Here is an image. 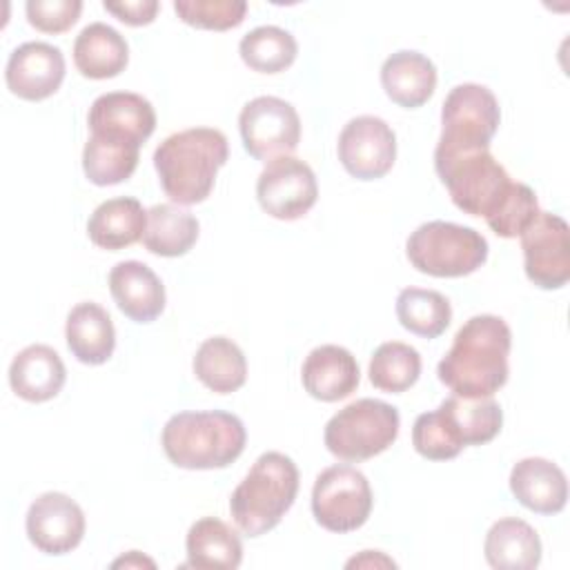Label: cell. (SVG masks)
<instances>
[{
    "instance_id": "obj_29",
    "label": "cell",
    "mask_w": 570,
    "mask_h": 570,
    "mask_svg": "<svg viewBox=\"0 0 570 570\" xmlns=\"http://www.w3.org/2000/svg\"><path fill=\"white\" fill-rule=\"evenodd\" d=\"M198 229L200 225L191 212L171 203H158L147 209L142 245L156 256L176 258L196 245Z\"/></svg>"
},
{
    "instance_id": "obj_6",
    "label": "cell",
    "mask_w": 570,
    "mask_h": 570,
    "mask_svg": "<svg viewBox=\"0 0 570 570\" xmlns=\"http://www.w3.org/2000/svg\"><path fill=\"white\" fill-rule=\"evenodd\" d=\"M434 169L452 203L470 216L490 218L514 185L490 147L434 151Z\"/></svg>"
},
{
    "instance_id": "obj_24",
    "label": "cell",
    "mask_w": 570,
    "mask_h": 570,
    "mask_svg": "<svg viewBox=\"0 0 570 570\" xmlns=\"http://www.w3.org/2000/svg\"><path fill=\"white\" fill-rule=\"evenodd\" d=\"M147 227V212L140 200L129 196H118L100 203L87 220L89 240L109 252L125 249L142 240Z\"/></svg>"
},
{
    "instance_id": "obj_12",
    "label": "cell",
    "mask_w": 570,
    "mask_h": 570,
    "mask_svg": "<svg viewBox=\"0 0 570 570\" xmlns=\"http://www.w3.org/2000/svg\"><path fill=\"white\" fill-rule=\"evenodd\" d=\"M519 238L530 283L559 289L570 281V229L559 214L539 212Z\"/></svg>"
},
{
    "instance_id": "obj_9",
    "label": "cell",
    "mask_w": 570,
    "mask_h": 570,
    "mask_svg": "<svg viewBox=\"0 0 570 570\" xmlns=\"http://www.w3.org/2000/svg\"><path fill=\"white\" fill-rule=\"evenodd\" d=\"M501 122L497 96L476 82L450 89L441 107V136L434 151H461L490 147Z\"/></svg>"
},
{
    "instance_id": "obj_16",
    "label": "cell",
    "mask_w": 570,
    "mask_h": 570,
    "mask_svg": "<svg viewBox=\"0 0 570 570\" xmlns=\"http://www.w3.org/2000/svg\"><path fill=\"white\" fill-rule=\"evenodd\" d=\"M27 537L45 554H67L85 537L82 508L65 492H42L27 510Z\"/></svg>"
},
{
    "instance_id": "obj_18",
    "label": "cell",
    "mask_w": 570,
    "mask_h": 570,
    "mask_svg": "<svg viewBox=\"0 0 570 570\" xmlns=\"http://www.w3.org/2000/svg\"><path fill=\"white\" fill-rule=\"evenodd\" d=\"M109 292L118 309L134 323H151L165 309V285L140 261H120L109 272Z\"/></svg>"
},
{
    "instance_id": "obj_28",
    "label": "cell",
    "mask_w": 570,
    "mask_h": 570,
    "mask_svg": "<svg viewBox=\"0 0 570 570\" xmlns=\"http://www.w3.org/2000/svg\"><path fill=\"white\" fill-rule=\"evenodd\" d=\"M196 379L216 394H232L245 385L247 361L243 350L227 336L205 338L194 354Z\"/></svg>"
},
{
    "instance_id": "obj_19",
    "label": "cell",
    "mask_w": 570,
    "mask_h": 570,
    "mask_svg": "<svg viewBox=\"0 0 570 570\" xmlns=\"http://www.w3.org/2000/svg\"><path fill=\"white\" fill-rule=\"evenodd\" d=\"M301 381L309 396L334 403L358 387L361 370L350 350L341 345H318L305 356Z\"/></svg>"
},
{
    "instance_id": "obj_21",
    "label": "cell",
    "mask_w": 570,
    "mask_h": 570,
    "mask_svg": "<svg viewBox=\"0 0 570 570\" xmlns=\"http://www.w3.org/2000/svg\"><path fill=\"white\" fill-rule=\"evenodd\" d=\"M67 370L58 352L45 343H33L20 350L9 365L11 390L29 401L45 403L62 390Z\"/></svg>"
},
{
    "instance_id": "obj_22",
    "label": "cell",
    "mask_w": 570,
    "mask_h": 570,
    "mask_svg": "<svg viewBox=\"0 0 570 570\" xmlns=\"http://www.w3.org/2000/svg\"><path fill=\"white\" fill-rule=\"evenodd\" d=\"M381 85L392 102L416 109L430 100L436 89L434 62L412 49H401L385 58L381 67Z\"/></svg>"
},
{
    "instance_id": "obj_32",
    "label": "cell",
    "mask_w": 570,
    "mask_h": 570,
    "mask_svg": "<svg viewBox=\"0 0 570 570\" xmlns=\"http://www.w3.org/2000/svg\"><path fill=\"white\" fill-rule=\"evenodd\" d=\"M370 383L390 394L410 390L421 376V354L401 341L381 343L370 358Z\"/></svg>"
},
{
    "instance_id": "obj_34",
    "label": "cell",
    "mask_w": 570,
    "mask_h": 570,
    "mask_svg": "<svg viewBox=\"0 0 570 570\" xmlns=\"http://www.w3.org/2000/svg\"><path fill=\"white\" fill-rule=\"evenodd\" d=\"M174 11L178 18L196 29L227 31L245 20V0H176Z\"/></svg>"
},
{
    "instance_id": "obj_20",
    "label": "cell",
    "mask_w": 570,
    "mask_h": 570,
    "mask_svg": "<svg viewBox=\"0 0 570 570\" xmlns=\"http://www.w3.org/2000/svg\"><path fill=\"white\" fill-rule=\"evenodd\" d=\"M510 492L523 508L537 514H557L566 508L568 481L557 463L541 456H528L514 463L510 472Z\"/></svg>"
},
{
    "instance_id": "obj_1",
    "label": "cell",
    "mask_w": 570,
    "mask_h": 570,
    "mask_svg": "<svg viewBox=\"0 0 570 570\" xmlns=\"http://www.w3.org/2000/svg\"><path fill=\"white\" fill-rule=\"evenodd\" d=\"M510 347L508 323L494 314H476L459 327L452 347L439 361V381L456 396H492L508 381Z\"/></svg>"
},
{
    "instance_id": "obj_4",
    "label": "cell",
    "mask_w": 570,
    "mask_h": 570,
    "mask_svg": "<svg viewBox=\"0 0 570 570\" xmlns=\"http://www.w3.org/2000/svg\"><path fill=\"white\" fill-rule=\"evenodd\" d=\"M160 443L176 468L218 470L243 454L247 432L232 412H178L165 423Z\"/></svg>"
},
{
    "instance_id": "obj_11",
    "label": "cell",
    "mask_w": 570,
    "mask_h": 570,
    "mask_svg": "<svg viewBox=\"0 0 570 570\" xmlns=\"http://www.w3.org/2000/svg\"><path fill=\"white\" fill-rule=\"evenodd\" d=\"M238 129L245 151L265 165L292 156L301 140V118L296 109L276 96L249 100L240 109Z\"/></svg>"
},
{
    "instance_id": "obj_7",
    "label": "cell",
    "mask_w": 570,
    "mask_h": 570,
    "mask_svg": "<svg viewBox=\"0 0 570 570\" xmlns=\"http://www.w3.org/2000/svg\"><path fill=\"white\" fill-rule=\"evenodd\" d=\"M405 254L412 267L421 274L459 278L476 272L485 263L488 240L472 227L448 220H430L410 234Z\"/></svg>"
},
{
    "instance_id": "obj_13",
    "label": "cell",
    "mask_w": 570,
    "mask_h": 570,
    "mask_svg": "<svg viewBox=\"0 0 570 570\" xmlns=\"http://www.w3.org/2000/svg\"><path fill=\"white\" fill-rule=\"evenodd\" d=\"M256 198L265 214L278 220L303 218L318 198V183L312 167L294 156L265 165L256 180Z\"/></svg>"
},
{
    "instance_id": "obj_33",
    "label": "cell",
    "mask_w": 570,
    "mask_h": 570,
    "mask_svg": "<svg viewBox=\"0 0 570 570\" xmlns=\"http://www.w3.org/2000/svg\"><path fill=\"white\" fill-rule=\"evenodd\" d=\"M138 158L140 149L122 147L89 136L82 149V171L89 178V183L98 187L118 185L136 171Z\"/></svg>"
},
{
    "instance_id": "obj_39",
    "label": "cell",
    "mask_w": 570,
    "mask_h": 570,
    "mask_svg": "<svg viewBox=\"0 0 570 570\" xmlns=\"http://www.w3.org/2000/svg\"><path fill=\"white\" fill-rule=\"evenodd\" d=\"M111 566H114V568H118V566H125V568H129V566H149V568H154L156 563H154L151 559L142 557L138 550H131L127 557H120V559H116Z\"/></svg>"
},
{
    "instance_id": "obj_3",
    "label": "cell",
    "mask_w": 570,
    "mask_h": 570,
    "mask_svg": "<svg viewBox=\"0 0 570 570\" xmlns=\"http://www.w3.org/2000/svg\"><path fill=\"white\" fill-rule=\"evenodd\" d=\"M503 425V410L492 396L445 399L436 410L423 412L412 425L414 450L430 461L454 459L468 445L492 441Z\"/></svg>"
},
{
    "instance_id": "obj_26",
    "label": "cell",
    "mask_w": 570,
    "mask_h": 570,
    "mask_svg": "<svg viewBox=\"0 0 570 570\" xmlns=\"http://www.w3.org/2000/svg\"><path fill=\"white\" fill-rule=\"evenodd\" d=\"M129 60L127 40L105 22L87 24L73 42V65L91 80H107L125 71Z\"/></svg>"
},
{
    "instance_id": "obj_23",
    "label": "cell",
    "mask_w": 570,
    "mask_h": 570,
    "mask_svg": "<svg viewBox=\"0 0 570 570\" xmlns=\"http://www.w3.org/2000/svg\"><path fill=\"white\" fill-rule=\"evenodd\" d=\"M69 352L85 365H102L116 347V330L105 307L94 301L71 307L65 325Z\"/></svg>"
},
{
    "instance_id": "obj_36",
    "label": "cell",
    "mask_w": 570,
    "mask_h": 570,
    "mask_svg": "<svg viewBox=\"0 0 570 570\" xmlns=\"http://www.w3.org/2000/svg\"><path fill=\"white\" fill-rule=\"evenodd\" d=\"M27 20L42 33H62L76 24L82 11L80 0H29Z\"/></svg>"
},
{
    "instance_id": "obj_35",
    "label": "cell",
    "mask_w": 570,
    "mask_h": 570,
    "mask_svg": "<svg viewBox=\"0 0 570 570\" xmlns=\"http://www.w3.org/2000/svg\"><path fill=\"white\" fill-rule=\"evenodd\" d=\"M539 212L537 194L525 183H514L503 203L490 218H485V223L497 236L517 238L528 229Z\"/></svg>"
},
{
    "instance_id": "obj_17",
    "label": "cell",
    "mask_w": 570,
    "mask_h": 570,
    "mask_svg": "<svg viewBox=\"0 0 570 570\" xmlns=\"http://www.w3.org/2000/svg\"><path fill=\"white\" fill-rule=\"evenodd\" d=\"M4 80L13 96L22 100H45L53 96L65 80V56L49 42H24L11 51Z\"/></svg>"
},
{
    "instance_id": "obj_8",
    "label": "cell",
    "mask_w": 570,
    "mask_h": 570,
    "mask_svg": "<svg viewBox=\"0 0 570 570\" xmlns=\"http://www.w3.org/2000/svg\"><path fill=\"white\" fill-rule=\"evenodd\" d=\"M399 410L379 399H358L325 425V448L341 461L361 463L385 452L399 436Z\"/></svg>"
},
{
    "instance_id": "obj_25",
    "label": "cell",
    "mask_w": 570,
    "mask_h": 570,
    "mask_svg": "<svg viewBox=\"0 0 570 570\" xmlns=\"http://www.w3.org/2000/svg\"><path fill=\"white\" fill-rule=\"evenodd\" d=\"M483 552L497 570H532L541 563V539L528 521L505 517L490 525Z\"/></svg>"
},
{
    "instance_id": "obj_14",
    "label": "cell",
    "mask_w": 570,
    "mask_h": 570,
    "mask_svg": "<svg viewBox=\"0 0 570 570\" xmlns=\"http://www.w3.org/2000/svg\"><path fill=\"white\" fill-rule=\"evenodd\" d=\"M87 125L94 138L140 149L156 129V111L140 94L109 91L91 102Z\"/></svg>"
},
{
    "instance_id": "obj_30",
    "label": "cell",
    "mask_w": 570,
    "mask_h": 570,
    "mask_svg": "<svg viewBox=\"0 0 570 570\" xmlns=\"http://www.w3.org/2000/svg\"><path fill=\"white\" fill-rule=\"evenodd\" d=\"M396 318L407 332L423 338H436L448 330L452 307L436 289L405 287L396 296Z\"/></svg>"
},
{
    "instance_id": "obj_38",
    "label": "cell",
    "mask_w": 570,
    "mask_h": 570,
    "mask_svg": "<svg viewBox=\"0 0 570 570\" xmlns=\"http://www.w3.org/2000/svg\"><path fill=\"white\" fill-rule=\"evenodd\" d=\"M347 568H363V566H387V568H396V563L392 561V559H387L383 552H379V550H363V554H358V557H352L347 563H345Z\"/></svg>"
},
{
    "instance_id": "obj_5",
    "label": "cell",
    "mask_w": 570,
    "mask_h": 570,
    "mask_svg": "<svg viewBox=\"0 0 570 570\" xmlns=\"http://www.w3.org/2000/svg\"><path fill=\"white\" fill-rule=\"evenodd\" d=\"M298 494V468L283 452L261 454L229 499L236 528L247 537L274 530Z\"/></svg>"
},
{
    "instance_id": "obj_2",
    "label": "cell",
    "mask_w": 570,
    "mask_h": 570,
    "mask_svg": "<svg viewBox=\"0 0 570 570\" xmlns=\"http://www.w3.org/2000/svg\"><path fill=\"white\" fill-rule=\"evenodd\" d=\"M229 145L220 129L191 127L167 136L154 151L160 187L176 205L203 203L227 163Z\"/></svg>"
},
{
    "instance_id": "obj_37",
    "label": "cell",
    "mask_w": 570,
    "mask_h": 570,
    "mask_svg": "<svg viewBox=\"0 0 570 570\" xmlns=\"http://www.w3.org/2000/svg\"><path fill=\"white\" fill-rule=\"evenodd\" d=\"M105 11L114 13L120 22L129 27H142L154 22L158 13V2L156 0H122V2H102Z\"/></svg>"
},
{
    "instance_id": "obj_10",
    "label": "cell",
    "mask_w": 570,
    "mask_h": 570,
    "mask_svg": "<svg viewBox=\"0 0 570 570\" xmlns=\"http://www.w3.org/2000/svg\"><path fill=\"white\" fill-rule=\"evenodd\" d=\"M367 476L352 465L325 468L312 488V514L330 532H352L365 525L372 512Z\"/></svg>"
},
{
    "instance_id": "obj_31",
    "label": "cell",
    "mask_w": 570,
    "mask_h": 570,
    "mask_svg": "<svg viewBox=\"0 0 570 570\" xmlns=\"http://www.w3.org/2000/svg\"><path fill=\"white\" fill-rule=\"evenodd\" d=\"M238 53L249 69L258 73H278L292 67L298 45L289 31L274 24H263L240 38Z\"/></svg>"
},
{
    "instance_id": "obj_27",
    "label": "cell",
    "mask_w": 570,
    "mask_h": 570,
    "mask_svg": "<svg viewBox=\"0 0 570 570\" xmlns=\"http://www.w3.org/2000/svg\"><path fill=\"white\" fill-rule=\"evenodd\" d=\"M187 563L189 568L205 570H236L243 561V543L236 530L216 517H203L191 523L187 539Z\"/></svg>"
},
{
    "instance_id": "obj_15",
    "label": "cell",
    "mask_w": 570,
    "mask_h": 570,
    "mask_svg": "<svg viewBox=\"0 0 570 570\" xmlns=\"http://www.w3.org/2000/svg\"><path fill=\"white\" fill-rule=\"evenodd\" d=\"M336 151L350 176L358 180H376L394 165L396 136L383 118L356 116L343 127Z\"/></svg>"
}]
</instances>
